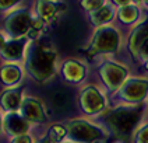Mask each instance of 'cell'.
I'll return each mask as SVG.
<instances>
[{"mask_svg":"<svg viewBox=\"0 0 148 143\" xmlns=\"http://www.w3.org/2000/svg\"><path fill=\"white\" fill-rule=\"evenodd\" d=\"M39 143H55V142H53V140H50L49 137H45V139H42Z\"/></svg>","mask_w":148,"mask_h":143,"instance_id":"obj_28","label":"cell"},{"mask_svg":"<svg viewBox=\"0 0 148 143\" xmlns=\"http://www.w3.org/2000/svg\"><path fill=\"white\" fill-rule=\"evenodd\" d=\"M81 31H82L81 23L75 17H69L60 25L59 35H60V39L63 42H66V44H74V42H77L80 39Z\"/></svg>","mask_w":148,"mask_h":143,"instance_id":"obj_15","label":"cell"},{"mask_svg":"<svg viewBox=\"0 0 148 143\" xmlns=\"http://www.w3.org/2000/svg\"><path fill=\"white\" fill-rule=\"evenodd\" d=\"M1 131H3V118L0 115V133H1Z\"/></svg>","mask_w":148,"mask_h":143,"instance_id":"obj_30","label":"cell"},{"mask_svg":"<svg viewBox=\"0 0 148 143\" xmlns=\"http://www.w3.org/2000/svg\"><path fill=\"white\" fill-rule=\"evenodd\" d=\"M23 69L18 63H11V62H4L0 65V82L7 86V87H14L23 80Z\"/></svg>","mask_w":148,"mask_h":143,"instance_id":"obj_16","label":"cell"},{"mask_svg":"<svg viewBox=\"0 0 148 143\" xmlns=\"http://www.w3.org/2000/svg\"><path fill=\"white\" fill-rule=\"evenodd\" d=\"M141 117V109L137 107H120L110 111L106 115L108 126L117 136H129L138 124Z\"/></svg>","mask_w":148,"mask_h":143,"instance_id":"obj_3","label":"cell"},{"mask_svg":"<svg viewBox=\"0 0 148 143\" xmlns=\"http://www.w3.org/2000/svg\"><path fill=\"white\" fill-rule=\"evenodd\" d=\"M132 3L137 6V4H141V3H144V0H132Z\"/></svg>","mask_w":148,"mask_h":143,"instance_id":"obj_29","label":"cell"},{"mask_svg":"<svg viewBox=\"0 0 148 143\" xmlns=\"http://www.w3.org/2000/svg\"><path fill=\"white\" fill-rule=\"evenodd\" d=\"M137 143H148V126L143 128L137 135Z\"/></svg>","mask_w":148,"mask_h":143,"instance_id":"obj_24","label":"cell"},{"mask_svg":"<svg viewBox=\"0 0 148 143\" xmlns=\"http://www.w3.org/2000/svg\"><path fill=\"white\" fill-rule=\"evenodd\" d=\"M82 109L87 114H97L105 107V98L95 86H87L80 95Z\"/></svg>","mask_w":148,"mask_h":143,"instance_id":"obj_10","label":"cell"},{"mask_svg":"<svg viewBox=\"0 0 148 143\" xmlns=\"http://www.w3.org/2000/svg\"><path fill=\"white\" fill-rule=\"evenodd\" d=\"M122 46V32L115 25H103L97 28L92 34L85 53L88 56H97L103 53H115Z\"/></svg>","mask_w":148,"mask_h":143,"instance_id":"obj_2","label":"cell"},{"mask_svg":"<svg viewBox=\"0 0 148 143\" xmlns=\"http://www.w3.org/2000/svg\"><path fill=\"white\" fill-rule=\"evenodd\" d=\"M112 3L116 4V6H119V7H123V6L130 4V3H132V0H112Z\"/></svg>","mask_w":148,"mask_h":143,"instance_id":"obj_27","label":"cell"},{"mask_svg":"<svg viewBox=\"0 0 148 143\" xmlns=\"http://www.w3.org/2000/svg\"><path fill=\"white\" fill-rule=\"evenodd\" d=\"M32 16L31 11L25 7H17L7 13L3 23V32L7 35L8 39H18L27 38L31 31Z\"/></svg>","mask_w":148,"mask_h":143,"instance_id":"obj_4","label":"cell"},{"mask_svg":"<svg viewBox=\"0 0 148 143\" xmlns=\"http://www.w3.org/2000/svg\"><path fill=\"white\" fill-rule=\"evenodd\" d=\"M3 129L11 136H23L28 132L29 124L23 115L17 112H8L6 118L3 119Z\"/></svg>","mask_w":148,"mask_h":143,"instance_id":"obj_13","label":"cell"},{"mask_svg":"<svg viewBox=\"0 0 148 143\" xmlns=\"http://www.w3.org/2000/svg\"><path fill=\"white\" fill-rule=\"evenodd\" d=\"M11 143H31V139H29L27 135H23V136H17V137H14Z\"/></svg>","mask_w":148,"mask_h":143,"instance_id":"obj_25","label":"cell"},{"mask_svg":"<svg viewBox=\"0 0 148 143\" xmlns=\"http://www.w3.org/2000/svg\"><path fill=\"white\" fill-rule=\"evenodd\" d=\"M23 0H0V11L3 13H10L11 10H16L18 4Z\"/></svg>","mask_w":148,"mask_h":143,"instance_id":"obj_23","label":"cell"},{"mask_svg":"<svg viewBox=\"0 0 148 143\" xmlns=\"http://www.w3.org/2000/svg\"><path fill=\"white\" fill-rule=\"evenodd\" d=\"M116 17H117V20H119L122 24L132 25L140 18V8H138V6L130 3V4H127V6H123V7L117 8Z\"/></svg>","mask_w":148,"mask_h":143,"instance_id":"obj_20","label":"cell"},{"mask_svg":"<svg viewBox=\"0 0 148 143\" xmlns=\"http://www.w3.org/2000/svg\"><path fill=\"white\" fill-rule=\"evenodd\" d=\"M116 13H117V11H115L113 6L106 3L105 6H102V7L98 8V10L88 13V18H90L91 24L99 28V27L110 24V21L116 17Z\"/></svg>","mask_w":148,"mask_h":143,"instance_id":"obj_19","label":"cell"},{"mask_svg":"<svg viewBox=\"0 0 148 143\" xmlns=\"http://www.w3.org/2000/svg\"><path fill=\"white\" fill-rule=\"evenodd\" d=\"M23 97H21V88L11 87L1 93L0 95V105L6 112H17V109L21 108Z\"/></svg>","mask_w":148,"mask_h":143,"instance_id":"obj_17","label":"cell"},{"mask_svg":"<svg viewBox=\"0 0 148 143\" xmlns=\"http://www.w3.org/2000/svg\"><path fill=\"white\" fill-rule=\"evenodd\" d=\"M60 72H62V76L66 82L80 83L81 80L85 79L87 67L84 65V62L78 60V59H67L62 63Z\"/></svg>","mask_w":148,"mask_h":143,"instance_id":"obj_11","label":"cell"},{"mask_svg":"<svg viewBox=\"0 0 148 143\" xmlns=\"http://www.w3.org/2000/svg\"><path fill=\"white\" fill-rule=\"evenodd\" d=\"M66 129L63 128L62 125H53L50 128L49 131V137L50 140H53V142H60L62 139H64V136H66Z\"/></svg>","mask_w":148,"mask_h":143,"instance_id":"obj_22","label":"cell"},{"mask_svg":"<svg viewBox=\"0 0 148 143\" xmlns=\"http://www.w3.org/2000/svg\"><path fill=\"white\" fill-rule=\"evenodd\" d=\"M144 4H145V7L148 8V0H144Z\"/></svg>","mask_w":148,"mask_h":143,"instance_id":"obj_32","label":"cell"},{"mask_svg":"<svg viewBox=\"0 0 148 143\" xmlns=\"http://www.w3.org/2000/svg\"><path fill=\"white\" fill-rule=\"evenodd\" d=\"M50 102L58 112H66L73 105V94L66 87H58L50 94Z\"/></svg>","mask_w":148,"mask_h":143,"instance_id":"obj_18","label":"cell"},{"mask_svg":"<svg viewBox=\"0 0 148 143\" xmlns=\"http://www.w3.org/2000/svg\"><path fill=\"white\" fill-rule=\"evenodd\" d=\"M148 93V80L141 77H133L126 80L120 87V95L129 102H138L145 98Z\"/></svg>","mask_w":148,"mask_h":143,"instance_id":"obj_7","label":"cell"},{"mask_svg":"<svg viewBox=\"0 0 148 143\" xmlns=\"http://www.w3.org/2000/svg\"><path fill=\"white\" fill-rule=\"evenodd\" d=\"M98 73L105 86L110 91H113L119 90L127 80L129 69L126 67V65L115 60H103L98 67Z\"/></svg>","mask_w":148,"mask_h":143,"instance_id":"obj_5","label":"cell"},{"mask_svg":"<svg viewBox=\"0 0 148 143\" xmlns=\"http://www.w3.org/2000/svg\"><path fill=\"white\" fill-rule=\"evenodd\" d=\"M148 39V21L138 24L129 37V50L136 60H140V50Z\"/></svg>","mask_w":148,"mask_h":143,"instance_id":"obj_12","label":"cell"},{"mask_svg":"<svg viewBox=\"0 0 148 143\" xmlns=\"http://www.w3.org/2000/svg\"><path fill=\"white\" fill-rule=\"evenodd\" d=\"M24 66L35 82L45 83L53 77L58 67V50L49 42L29 41L24 58Z\"/></svg>","mask_w":148,"mask_h":143,"instance_id":"obj_1","label":"cell"},{"mask_svg":"<svg viewBox=\"0 0 148 143\" xmlns=\"http://www.w3.org/2000/svg\"><path fill=\"white\" fill-rule=\"evenodd\" d=\"M29 44L28 38H18V39H7L3 50L0 52V58L4 62L18 63L24 62L27 46Z\"/></svg>","mask_w":148,"mask_h":143,"instance_id":"obj_9","label":"cell"},{"mask_svg":"<svg viewBox=\"0 0 148 143\" xmlns=\"http://www.w3.org/2000/svg\"><path fill=\"white\" fill-rule=\"evenodd\" d=\"M144 66H145V69L148 70V59H147V60H144Z\"/></svg>","mask_w":148,"mask_h":143,"instance_id":"obj_31","label":"cell"},{"mask_svg":"<svg viewBox=\"0 0 148 143\" xmlns=\"http://www.w3.org/2000/svg\"><path fill=\"white\" fill-rule=\"evenodd\" d=\"M64 4L58 0H36L35 1V13L45 24H52L58 20L63 13Z\"/></svg>","mask_w":148,"mask_h":143,"instance_id":"obj_8","label":"cell"},{"mask_svg":"<svg viewBox=\"0 0 148 143\" xmlns=\"http://www.w3.org/2000/svg\"><path fill=\"white\" fill-rule=\"evenodd\" d=\"M108 1L106 0H80V6H81L85 11H95V10H98L101 8L102 6H105Z\"/></svg>","mask_w":148,"mask_h":143,"instance_id":"obj_21","label":"cell"},{"mask_svg":"<svg viewBox=\"0 0 148 143\" xmlns=\"http://www.w3.org/2000/svg\"><path fill=\"white\" fill-rule=\"evenodd\" d=\"M20 109H21V115L28 122L39 124L45 121V111L42 108V104L36 98H32V97L24 98Z\"/></svg>","mask_w":148,"mask_h":143,"instance_id":"obj_14","label":"cell"},{"mask_svg":"<svg viewBox=\"0 0 148 143\" xmlns=\"http://www.w3.org/2000/svg\"><path fill=\"white\" fill-rule=\"evenodd\" d=\"M7 35L3 32V31H0V52L3 50V48H4V45H6V42H7Z\"/></svg>","mask_w":148,"mask_h":143,"instance_id":"obj_26","label":"cell"},{"mask_svg":"<svg viewBox=\"0 0 148 143\" xmlns=\"http://www.w3.org/2000/svg\"><path fill=\"white\" fill-rule=\"evenodd\" d=\"M67 131H69V135L71 136V139L77 142H91L103 135V132L98 126L90 124L88 121H81V119L70 121Z\"/></svg>","mask_w":148,"mask_h":143,"instance_id":"obj_6","label":"cell"}]
</instances>
